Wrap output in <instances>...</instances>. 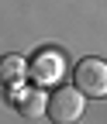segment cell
<instances>
[{
  "mask_svg": "<svg viewBox=\"0 0 107 124\" xmlns=\"http://www.w3.org/2000/svg\"><path fill=\"white\" fill-rule=\"evenodd\" d=\"M28 79V59L24 55H4L0 59V83H24Z\"/></svg>",
  "mask_w": 107,
  "mask_h": 124,
  "instance_id": "5",
  "label": "cell"
},
{
  "mask_svg": "<svg viewBox=\"0 0 107 124\" xmlns=\"http://www.w3.org/2000/svg\"><path fill=\"white\" fill-rule=\"evenodd\" d=\"M28 76H31V83L49 90V86H59L66 76V55L59 48H41L31 62H28Z\"/></svg>",
  "mask_w": 107,
  "mask_h": 124,
  "instance_id": "2",
  "label": "cell"
},
{
  "mask_svg": "<svg viewBox=\"0 0 107 124\" xmlns=\"http://www.w3.org/2000/svg\"><path fill=\"white\" fill-rule=\"evenodd\" d=\"M14 107L24 114V117H45V107H49V97L41 93V86H35V90H24L21 86V93L14 97Z\"/></svg>",
  "mask_w": 107,
  "mask_h": 124,
  "instance_id": "4",
  "label": "cell"
},
{
  "mask_svg": "<svg viewBox=\"0 0 107 124\" xmlns=\"http://www.w3.org/2000/svg\"><path fill=\"white\" fill-rule=\"evenodd\" d=\"M73 79H76V90H83V97L104 100L107 97V62L104 59H83L76 66Z\"/></svg>",
  "mask_w": 107,
  "mask_h": 124,
  "instance_id": "3",
  "label": "cell"
},
{
  "mask_svg": "<svg viewBox=\"0 0 107 124\" xmlns=\"http://www.w3.org/2000/svg\"><path fill=\"white\" fill-rule=\"evenodd\" d=\"M83 110H86V97H83V90H76V86H55V93L49 97V107H45L49 121H55V124L80 121Z\"/></svg>",
  "mask_w": 107,
  "mask_h": 124,
  "instance_id": "1",
  "label": "cell"
}]
</instances>
